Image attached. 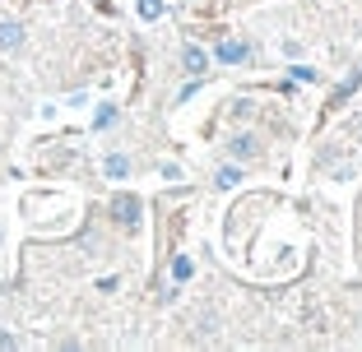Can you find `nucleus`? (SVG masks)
Instances as JSON below:
<instances>
[{
    "instance_id": "obj_8",
    "label": "nucleus",
    "mask_w": 362,
    "mask_h": 352,
    "mask_svg": "<svg viewBox=\"0 0 362 352\" xmlns=\"http://www.w3.org/2000/svg\"><path fill=\"white\" fill-rule=\"evenodd\" d=\"M163 14V0H139V19H158Z\"/></svg>"
},
{
    "instance_id": "obj_3",
    "label": "nucleus",
    "mask_w": 362,
    "mask_h": 352,
    "mask_svg": "<svg viewBox=\"0 0 362 352\" xmlns=\"http://www.w3.org/2000/svg\"><path fill=\"white\" fill-rule=\"evenodd\" d=\"M218 61H223V65L246 61V47H242V42H233V37H223V42H218Z\"/></svg>"
},
{
    "instance_id": "obj_10",
    "label": "nucleus",
    "mask_w": 362,
    "mask_h": 352,
    "mask_svg": "<svg viewBox=\"0 0 362 352\" xmlns=\"http://www.w3.org/2000/svg\"><path fill=\"white\" fill-rule=\"evenodd\" d=\"M237 181H242V171H237V167H223V171H218V186H237Z\"/></svg>"
},
{
    "instance_id": "obj_4",
    "label": "nucleus",
    "mask_w": 362,
    "mask_h": 352,
    "mask_svg": "<svg viewBox=\"0 0 362 352\" xmlns=\"http://www.w3.org/2000/svg\"><path fill=\"white\" fill-rule=\"evenodd\" d=\"M181 65H186L191 75H204V51L200 47H186V51H181Z\"/></svg>"
},
{
    "instance_id": "obj_2",
    "label": "nucleus",
    "mask_w": 362,
    "mask_h": 352,
    "mask_svg": "<svg viewBox=\"0 0 362 352\" xmlns=\"http://www.w3.org/2000/svg\"><path fill=\"white\" fill-rule=\"evenodd\" d=\"M19 47H23V23L5 19L0 23V51H19Z\"/></svg>"
},
{
    "instance_id": "obj_6",
    "label": "nucleus",
    "mask_w": 362,
    "mask_h": 352,
    "mask_svg": "<svg viewBox=\"0 0 362 352\" xmlns=\"http://www.w3.org/2000/svg\"><path fill=\"white\" fill-rule=\"evenodd\" d=\"M233 153H237V158H251V153H256V139L237 135V139H233Z\"/></svg>"
},
{
    "instance_id": "obj_5",
    "label": "nucleus",
    "mask_w": 362,
    "mask_h": 352,
    "mask_svg": "<svg viewBox=\"0 0 362 352\" xmlns=\"http://www.w3.org/2000/svg\"><path fill=\"white\" fill-rule=\"evenodd\" d=\"M126 171H130V158H126V153H112V158H107V176H112V181H121Z\"/></svg>"
},
{
    "instance_id": "obj_11",
    "label": "nucleus",
    "mask_w": 362,
    "mask_h": 352,
    "mask_svg": "<svg viewBox=\"0 0 362 352\" xmlns=\"http://www.w3.org/2000/svg\"><path fill=\"white\" fill-rule=\"evenodd\" d=\"M349 135H353V139H362V121H349Z\"/></svg>"
},
{
    "instance_id": "obj_1",
    "label": "nucleus",
    "mask_w": 362,
    "mask_h": 352,
    "mask_svg": "<svg viewBox=\"0 0 362 352\" xmlns=\"http://www.w3.org/2000/svg\"><path fill=\"white\" fill-rule=\"evenodd\" d=\"M112 214H117V223L135 227L139 223V200L135 195H117V200H112Z\"/></svg>"
},
{
    "instance_id": "obj_9",
    "label": "nucleus",
    "mask_w": 362,
    "mask_h": 352,
    "mask_svg": "<svg viewBox=\"0 0 362 352\" xmlns=\"http://www.w3.org/2000/svg\"><path fill=\"white\" fill-rule=\"evenodd\" d=\"M112 121H117V107H103V111H98V116H93V126H98V130H107V126H112Z\"/></svg>"
},
{
    "instance_id": "obj_7",
    "label": "nucleus",
    "mask_w": 362,
    "mask_h": 352,
    "mask_svg": "<svg viewBox=\"0 0 362 352\" xmlns=\"http://www.w3.org/2000/svg\"><path fill=\"white\" fill-rule=\"evenodd\" d=\"M191 260H186V255H177V260H172V274H177V283H186V278H191Z\"/></svg>"
}]
</instances>
